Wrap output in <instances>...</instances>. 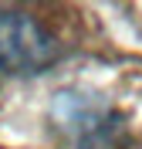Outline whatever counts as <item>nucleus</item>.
Masks as SVG:
<instances>
[{"instance_id":"obj_1","label":"nucleus","mask_w":142,"mask_h":149,"mask_svg":"<svg viewBox=\"0 0 142 149\" xmlns=\"http://www.w3.org/2000/svg\"><path fill=\"white\" fill-rule=\"evenodd\" d=\"M54 125L78 149H112L122 132V119L108 102L85 92H61L51 105Z\"/></svg>"},{"instance_id":"obj_2","label":"nucleus","mask_w":142,"mask_h":149,"mask_svg":"<svg viewBox=\"0 0 142 149\" xmlns=\"http://www.w3.org/2000/svg\"><path fill=\"white\" fill-rule=\"evenodd\" d=\"M57 58V44L30 14L0 7V71H41Z\"/></svg>"}]
</instances>
